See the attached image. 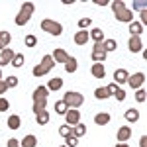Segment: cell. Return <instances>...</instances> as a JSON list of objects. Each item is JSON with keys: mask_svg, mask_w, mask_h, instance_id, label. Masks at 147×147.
Masks as SVG:
<instances>
[{"mask_svg": "<svg viewBox=\"0 0 147 147\" xmlns=\"http://www.w3.org/2000/svg\"><path fill=\"white\" fill-rule=\"evenodd\" d=\"M94 96H96L98 100H106V98L110 96V90H108L106 86H104V88L100 86V88H96V90H94Z\"/></svg>", "mask_w": 147, "mask_h": 147, "instance_id": "cell-28", "label": "cell"}, {"mask_svg": "<svg viewBox=\"0 0 147 147\" xmlns=\"http://www.w3.org/2000/svg\"><path fill=\"white\" fill-rule=\"evenodd\" d=\"M59 134L63 137H69V136H73V127L67 124H63V125H59Z\"/></svg>", "mask_w": 147, "mask_h": 147, "instance_id": "cell-33", "label": "cell"}, {"mask_svg": "<svg viewBox=\"0 0 147 147\" xmlns=\"http://www.w3.org/2000/svg\"><path fill=\"white\" fill-rule=\"evenodd\" d=\"M61 86H63V79H59V77H53V79L47 82L45 88H47V90H59Z\"/></svg>", "mask_w": 147, "mask_h": 147, "instance_id": "cell-20", "label": "cell"}, {"mask_svg": "<svg viewBox=\"0 0 147 147\" xmlns=\"http://www.w3.org/2000/svg\"><path fill=\"white\" fill-rule=\"evenodd\" d=\"M90 24H92V18H80V20H79V28H80V30H84V28H88Z\"/></svg>", "mask_w": 147, "mask_h": 147, "instance_id": "cell-38", "label": "cell"}, {"mask_svg": "<svg viewBox=\"0 0 147 147\" xmlns=\"http://www.w3.org/2000/svg\"><path fill=\"white\" fill-rule=\"evenodd\" d=\"M8 147H20V141H18L16 137H10V139H8Z\"/></svg>", "mask_w": 147, "mask_h": 147, "instance_id": "cell-41", "label": "cell"}, {"mask_svg": "<svg viewBox=\"0 0 147 147\" xmlns=\"http://www.w3.org/2000/svg\"><path fill=\"white\" fill-rule=\"evenodd\" d=\"M145 8H147V2H143V0H139V2H134V10L145 12Z\"/></svg>", "mask_w": 147, "mask_h": 147, "instance_id": "cell-39", "label": "cell"}, {"mask_svg": "<svg viewBox=\"0 0 147 147\" xmlns=\"http://www.w3.org/2000/svg\"><path fill=\"white\" fill-rule=\"evenodd\" d=\"M112 10H114V14H116V20H118V22H125V24L134 22V12L127 10L124 2L114 0V2H112Z\"/></svg>", "mask_w": 147, "mask_h": 147, "instance_id": "cell-1", "label": "cell"}, {"mask_svg": "<svg viewBox=\"0 0 147 147\" xmlns=\"http://www.w3.org/2000/svg\"><path fill=\"white\" fill-rule=\"evenodd\" d=\"M102 49H104L106 53H110V51H116V49H118V43H116V39H104V41H102Z\"/></svg>", "mask_w": 147, "mask_h": 147, "instance_id": "cell-21", "label": "cell"}, {"mask_svg": "<svg viewBox=\"0 0 147 147\" xmlns=\"http://www.w3.org/2000/svg\"><path fill=\"white\" fill-rule=\"evenodd\" d=\"M88 35L94 39V43H102V41H104V32H102L100 28H94V30H92Z\"/></svg>", "mask_w": 147, "mask_h": 147, "instance_id": "cell-24", "label": "cell"}, {"mask_svg": "<svg viewBox=\"0 0 147 147\" xmlns=\"http://www.w3.org/2000/svg\"><path fill=\"white\" fill-rule=\"evenodd\" d=\"M65 71H67V73H75V71H77V59H75V57H69V59H67V63H65Z\"/></svg>", "mask_w": 147, "mask_h": 147, "instance_id": "cell-29", "label": "cell"}, {"mask_svg": "<svg viewBox=\"0 0 147 147\" xmlns=\"http://www.w3.org/2000/svg\"><path fill=\"white\" fill-rule=\"evenodd\" d=\"M12 67H16V69H20L24 65V55L22 53H16V55H14V59H12V63H10Z\"/></svg>", "mask_w": 147, "mask_h": 147, "instance_id": "cell-32", "label": "cell"}, {"mask_svg": "<svg viewBox=\"0 0 147 147\" xmlns=\"http://www.w3.org/2000/svg\"><path fill=\"white\" fill-rule=\"evenodd\" d=\"M14 55H16V53L12 51L10 47H6V49L0 53V67H4V65H10L12 59H14Z\"/></svg>", "mask_w": 147, "mask_h": 147, "instance_id": "cell-11", "label": "cell"}, {"mask_svg": "<svg viewBox=\"0 0 147 147\" xmlns=\"http://www.w3.org/2000/svg\"><path fill=\"white\" fill-rule=\"evenodd\" d=\"M4 82L8 84V88H14V86H18V77H8V79H4Z\"/></svg>", "mask_w": 147, "mask_h": 147, "instance_id": "cell-36", "label": "cell"}, {"mask_svg": "<svg viewBox=\"0 0 147 147\" xmlns=\"http://www.w3.org/2000/svg\"><path fill=\"white\" fill-rule=\"evenodd\" d=\"M106 88L110 90V94H114V92H116V88H118V84H116V82H110V84H108Z\"/></svg>", "mask_w": 147, "mask_h": 147, "instance_id": "cell-43", "label": "cell"}, {"mask_svg": "<svg viewBox=\"0 0 147 147\" xmlns=\"http://www.w3.org/2000/svg\"><path fill=\"white\" fill-rule=\"evenodd\" d=\"M94 122H96L98 125H106L108 122H110V114H108V112H100V114H96V116H94Z\"/></svg>", "mask_w": 147, "mask_h": 147, "instance_id": "cell-22", "label": "cell"}, {"mask_svg": "<svg viewBox=\"0 0 147 147\" xmlns=\"http://www.w3.org/2000/svg\"><path fill=\"white\" fill-rule=\"evenodd\" d=\"M65 120H67V125H77L80 122V112L75 108H69L65 114Z\"/></svg>", "mask_w": 147, "mask_h": 147, "instance_id": "cell-8", "label": "cell"}, {"mask_svg": "<svg viewBox=\"0 0 147 147\" xmlns=\"http://www.w3.org/2000/svg\"><path fill=\"white\" fill-rule=\"evenodd\" d=\"M67 110H69V108H67V104H65L63 100H57L55 102V112L59 114V116H65V114H67Z\"/></svg>", "mask_w": 147, "mask_h": 147, "instance_id": "cell-30", "label": "cell"}, {"mask_svg": "<svg viewBox=\"0 0 147 147\" xmlns=\"http://www.w3.org/2000/svg\"><path fill=\"white\" fill-rule=\"evenodd\" d=\"M6 110H10V102L4 96H0V112H6Z\"/></svg>", "mask_w": 147, "mask_h": 147, "instance_id": "cell-37", "label": "cell"}, {"mask_svg": "<svg viewBox=\"0 0 147 147\" xmlns=\"http://www.w3.org/2000/svg\"><path fill=\"white\" fill-rule=\"evenodd\" d=\"M63 102L67 104V108H75V110H79L80 106H82V102H84V96H82L80 92L67 90V92H65V96H63Z\"/></svg>", "mask_w": 147, "mask_h": 147, "instance_id": "cell-4", "label": "cell"}, {"mask_svg": "<svg viewBox=\"0 0 147 147\" xmlns=\"http://www.w3.org/2000/svg\"><path fill=\"white\" fill-rule=\"evenodd\" d=\"M51 57H53V61H55V63H67V59H69L67 51H65V49H61V47H57Z\"/></svg>", "mask_w": 147, "mask_h": 147, "instance_id": "cell-14", "label": "cell"}, {"mask_svg": "<svg viewBox=\"0 0 147 147\" xmlns=\"http://www.w3.org/2000/svg\"><path fill=\"white\" fill-rule=\"evenodd\" d=\"M47 94H49V90H47L45 86H37L34 90V114H39L41 110H45Z\"/></svg>", "mask_w": 147, "mask_h": 147, "instance_id": "cell-2", "label": "cell"}, {"mask_svg": "<svg viewBox=\"0 0 147 147\" xmlns=\"http://www.w3.org/2000/svg\"><path fill=\"white\" fill-rule=\"evenodd\" d=\"M129 34H131V37H141V34H143V26L139 22H131L129 24Z\"/></svg>", "mask_w": 147, "mask_h": 147, "instance_id": "cell-19", "label": "cell"}, {"mask_svg": "<svg viewBox=\"0 0 147 147\" xmlns=\"http://www.w3.org/2000/svg\"><path fill=\"white\" fill-rule=\"evenodd\" d=\"M90 73L94 79H104L106 77V67H104V63H94L90 67Z\"/></svg>", "mask_w": 147, "mask_h": 147, "instance_id": "cell-10", "label": "cell"}, {"mask_svg": "<svg viewBox=\"0 0 147 147\" xmlns=\"http://www.w3.org/2000/svg\"><path fill=\"white\" fill-rule=\"evenodd\" d=\"M20 125H22V118H20L18 114H10V118H8V127H10V129H20Z\"/></svg>", "mask_w": 147, "mask_h": 147, "instance_id": "cell-18", "label": "cell"}, {"mask_svg": "<svg viewBox=\"0 0 147 147\" xmlns=\"http://www.w3.org/2000/svg\"><path fill=\"white\" fill-rule=\"evenodd\" d=\"M90 57H92V61H94V63H104V61H106V57H108V53H106L104 49H92Z\"/></svg>", "mask_w": 147, "mask_h": 147, "instance_id": "cell-15", "label": "cell"}, {"mask_svg": "<svg viewBox=\"0 0 147 147\" xmlns=\"http://www.w3.org/2000/svg\"><path fill=\"white\" fill-rule=\"evenodd\" d=\"M125 120H127V122H137V120H139V112H137L136 108H129V110H125Z\"/></svg>", "mask_w": 147, "mask_h": 147, "instance_id": "cell-26", "label": "cell"}, {"mask_svg": "<svg viewBox=\"0 0 147 147\" xmlns=\"http://www.w3.org/2000/svg\"><path fill=\"white\" fill-rule=\"evenodd\" d=\"M116 147H129V145H127V143H118Z\"/></svg>", "mask_w": 147, "mask_h": 147, "instance_id": "cell-46", "label": "cell"}, {"mask_svg": "<svg viewBox=\"0 0 147 147\" xmlns=\"http://www.w3.org/2000/svg\"><path fill=\"white\" fill-rule=\"evenodd\" d=\"M61 147H67V145H61Z\"/></svg>", "mask_w": 147, "mask_h": 147, "instance_id": "cell-48", "label": "cell"}, {"mask_svg": "<svg viewBox=\"0 0 147 147\" xmlns=\"http://www.w3.org/2000/svg\"><path fill=\"white\" fill-rule=\"evenodd\" d=\"M127 77H129V73H127L125 69H116V71H114V82H116V84L127 82Z\"/></svg>", "mask_w": 147, "mask_h": 147, "instance_id": "cell-12", "label": "cell"}, {"mask_svg": "<svg viewBox=\"0 0 147 147\" xmlns=\"http://www.w3.org/2000/svg\"><path fill=\"white\" fill-rule=\"evenodd\" d=\"M84 134H86V125H84V124H80V122H79L77 125H73V136L77 137V139L82 137Z\"/></svg>", "mask_w": 147, "mask_h": 147, "instance_id": "cell-25", "label": "cell"}, {"mask_svg": "<svg viewBox=\"0 0 147 147\" xmlns=\"http://www.w3.org/2000/svg\"><path fill=\"white\" fill-rule=\"evenodd\" d=\"M129 137H131V127H127V125H122V127L118 129V143H125Z\"/></svg>", "mask_w": 147, "mask_h": 147, "instance_id": "cell-13", "label": "cell"}, {"mask_svg": "<svg viewBox=\"0 0 147 147\" xmlns=\"http://www.w3.org/2000/svg\"><path fill=\"white\" fill-rule=\"evenodd\" d=\"M114 96H116V100H118V102H124L127 94H125V90H122V88L118 86V88H116V92H114Z\"/></svg>", "mask_w": 147, "mask_h": 147, "instance_id": "cell-34", "label": "cell"}, {"mask_svg": "<svg viewBox=\"0 0 147 147\" xmlns=\"http://www.w3.org/2000/svg\"><path fill=\"white\" fill-rule=\"evenodd\" d=\"M94 2H96L98 6H106V4H108V0H94Z\"/></svg>", "mask_w": 147, "mask_h": 147, "instance_id": "cell-45", "label": "cell"}, {"mask_svg": "<svg viewBox=\"0 0 147 147\" xmlns=\"http://www.w3.org/2000/svg\"><path fill=\"white\" fill-rule=\"evenodd\" d=\"M35 6L34 2H24L22 8H20V12H18V16H16V26H26V24L30 22V18H32V14H34Z\"/></svg>", "mask_w": 147, "mask_h": 147, "instance_id": "cell-3", "label": "cell"}, {"mask_svg": "<svg viewBox=\"0 0 147 147\" xmlns=\"http://www.w3.org/2000/svg\"><path fill=\"white\" fill-rule=\"evenodd\" d=\"M10 41H12L10 32H0V51H4L6 47H10Z\"/></svg>", "mask_w": 147, "mask_h": 147, "instance_id": "cell-17", "label": "cell"}, {"mask_svg": "<svg viewBox=\"0 0 147 147\" xmlns=\"http://www.w3.org/2000/svg\"><path fill=\"white\" fill-rule=\"evenodd\" d=\"M53 67H55L53 57H51V55H45L43 59H41V63L34 67V77H43V75H47V73H49Z\"/></svg>", "mask_w": 147, "mask_h": 147, "instance_id": "cell-5", "label": "cell"}, {"mask_svg": "<svg viewBox=\"0 0 147 147\" xmlns=\"http://www.w3.org/2000/svg\"><path fill=\"white\" fill-rule=\"evenodd\" d=\"M24 43H26V47H35L37 45V37H35L34 34H28L24 37Z\"/></svg>", "mask_w": 147, "mask_h": 147, "instance_id": "cell-31", "label": "cell"}, {"mask_svg": "<svg viewBox=\"0 0 147 147\" xmlns=\"http://www.w3.org/2000/svg\"><path fill=\"white\" fill-rule=\"evenodd\" d=\"M35 122L39 125H45L47 122H49V112H45V110H41L39 114H35Z\"/></svg>", "mask_w": 147, "mask_h": 147, "instance_id": "cell-27", "label": "cell"}, {"mask_svg": "<svg viewBox=\"0 0 147 147\" xmlns=\"http://www.w3.org/2000/svg\"><path fill=\"white\" fill-rule=\"evenodd\" d=\"M35 145H37V137L35 136H26L20 141V147H35Z\"/></svg>", "mask_w": 147, "mask_h": 147, "instance_id": "cell-23", "label": "cell"}, {"mask_svg": "<svg viewBox=\"0 0 147 147\" xmlns=\"http://www.w3.org/2000/svg\"><path fill=\"white\" fill-rule=\"evenodd\" d=\"M41 30L43 32H47V34H51V35H61L63 34V26L59 22H55V20H41Z\"/></svg>", "mask_w": 147, "mask_h": 147, "instance_id": "cell-6", "label": "cell"}, {"mask_svg": "<svg viewBox=\"0 0 147 147\" xmlns=\"http://www.w3.org/2000/svg\"><path fill=\"white\" fill-rule=\"evenodd\" d=\"M136 100H137V102H145V90H143V88H137Z\"/></svg>", "mask_w": 147, "mask_h": 147, "instance_id": "cell-40", "label": "cell"}, {"mask_svg": "<svg viewBox=\"0 0 147 147\" xmlns=\"http://www.w3.org/2000/svg\"><path fill=\"white\" fill-rule=\"evenodd\" d=\"M139 147H147V137H145V136L139 139Z\"/></svg>", "mask_w": 147, "mask_h": 147, "instance_id": "cell-44", "label": "cell"}, {"mask_svg": "<svg viewBox=\"0 0 147 147\" xmlns=\"http://www.w3.org/2000/svg\"><path fill=\"white\" fill-rule=\"evenodd\" d=\"M88 37H90V35H88V32H86V30H80V32H77V34H75V37H73V39H75V43H77V45H84V43L88 41Z\"/></svg>", "mask_w": 147, "mask_h": 147, "instance_id": "cell-16", "label": "cell"}, {"mask_svg": "<svg viewBox=\"0 0 147 147\" xmlns=\"http://www.w3.org/2000/svg\"><path fill=\"white\" fill-rule=\"evenodd\" d=\"M0 80H2V73H0Z\"/></svg>", "mask_w": 147, "mask_h": 147, "instance_id": "cell-47", "label": "cell"}, {"mask_svg": "<svg viewBox=\"0 0 147 147\" xmlns=\"http://www.w3.org/2000/svg\"><path fill=\"white\" fill-rule=\"evenodd\" d=\"M6 90H8V84H6L4 80H0V96H2V94H4Z\"/></svg>", "mask_w": 147, "mask_h": 147, "instance_id": "cell-42", "label": "cell"}, {"mask_svg": "<svg viewBox=\"0 0 147 147\" xmlns=\"http://www.w3.org/2000/svg\"><path fill=\"white\" fill-rule=\"evenodd\" d=\"M143 82H145V75H143V73H136V75H129V77H127V84H129L134 90L141 88Z\"/></svg>", "mask_w": 147, "mask_h": 147, "instance_id": "cell-7", "label": "cell"}, {"mask_svg": "<svg viewBox=\"0 0 147 147\" xmlns=\"http://www.w3.org/2000/svg\"><path fill=\"white\" fill-rule=\"evenodd\" d=\"M65 145L67 147H77L79 145V139L75 136H69V137H65Z\"/></svg>", "mask_w": 147, "mask_h": 147, "instance_id": "cell-35", "label": "cell"}, {"mask_svg": "<svg viewBox=\"0 0 147 147\" xmlns=\"http://www.w3.org/2000/svg\"><path fill=\"white\" fill-rule=\"evenodd\" d=\"M127 47H129L131 53H139V51H143V41H141V37H129Z\"/></svg>", "mask_w": 147, "mask_h": 147, "instance_id": "cell-9", "label": "cell"}]
</instances>
